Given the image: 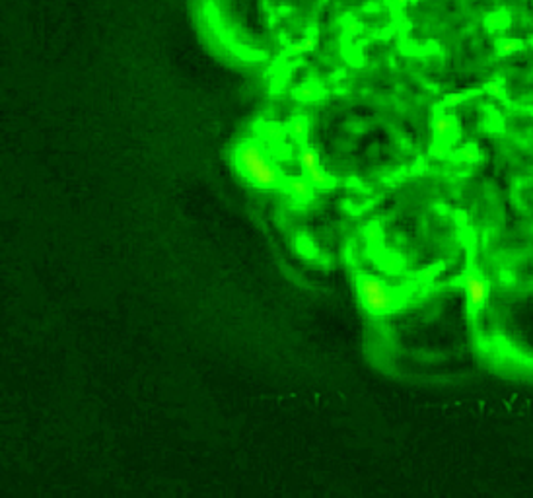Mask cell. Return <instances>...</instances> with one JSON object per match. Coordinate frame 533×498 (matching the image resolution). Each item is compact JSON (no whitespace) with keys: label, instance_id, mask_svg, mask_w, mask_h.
Returning a JSON list of instances; mask_svg holds the SVG:
<instances>
[{"label":"cell","instance_id":"6da1fadb","mask_svg":"<svg viewBox=\"0 0 533 498\" xmlns=\"http://www.w3.org/2000/svg\"><path fill=\"white\" fill-rule=\"evenodd\" d=\"M240 164L245 171V175L253 181L255 185L261 187H274L278 183V173L274 169V166H270L263 156V152L253 146V144H245L240 150Z\"/></svg>","mask_w":533,"mask_h":498},{"label":"cell","instance_id":"7a4b0ae2","mask_svg":"<svg viewBox=\"0 0 533 498\" xmlns=\"http://www.w3.org/2000/svg\"><path fill=\"white\" fill-rule=\"evenodd\" d=\"M360 296H362L364 304L375 314H385L393 304L387 288L379 280L370 278V277H364L360 280Z\"/></svg>","mask_w":533,"mask_h":498},{"label":"cell","instance_id":"3957f363","mask_svg":"<svg viewBox=\"0 0 533 498\" xmlns=\"http://www.w3.org/2000/svg\"><path fill=\"white\" fill-rule=\"evenodd\" d=\"M465 290H467V300H469V306L473 310H479L486 304L488 300V290L484 280L479 278L477 275H469L465 278Z\"/></svg>","mask_w":533,"mask_h":498},{"label":"cell","instance_id":"277c9868","mask_svg":"<svg viewBox=\"0 0 533 498\" xmlns=\"http://www.w3.org/2000/svg\"><path fill=\"white\" fill-rule=\"evenodd\" d=\"M300 164H302V167L306 169V173L310 175V179H312L314 183L321 185V187L327 185V177H325V173L321 171V167L318 166V156H316L314 150L304 148L302 154H300Z\"/></svg>","mask_w":533,"mask_h":498},{"label":"cell","instance_id":"5b68a950","mask_svg":"<svg viewBox=\"0 0 533 498\" xmlns=\"http://www.w3.org/2000/svg\"><path fill=\"white\" fill-rule=\"evenodd\" d=\"M450 129H452V119H450V117L440 115V117L434 121V132H436L438 136H446V134L450 132Z\"/></svg>","mask_w":533,"mask_h":498},{"label":"cell","instance_id":"8992f818","mask_svg":"<svg viewBox=\"0 0 533 498\" xmlns=\"http://www.w3.org/2000/svg\"><path fill=\"white\" fill-rule=\"evenodd\" d=\"M288 187H290V191H292L294 195L300 197V199H304V197L310 195V187H308L306 181H302V179H292V181L288 183Z\"/></svg>","mask_w":533,"mask_h":498},{"label":"cell","instance_id":"52a82bcc","mask_svg":"<svg viewBox=\"0 0 533 498\" xmlns=\"http://www.w3.org/2000/svg\"><path fill=\"white\" fill-rule=\"evenodd\" d=\"M314 47V39H306L304 43H296L292 47V51L294 53H306V51H310Z\"/></svg>","mask_w":533,"mask_h":498},{"label":"cell","instance_id":"ba28073f","mask_svg":"<svg viewBox=\"0 0 533 498\" xmlns=\"http://www.w3.org/2000/svg\"><path fill=\"white\" fill-rule=\"evenodd\" d=\"M347 31L348 33H356V31H358V24H356V22H350V24L347 26Z\"/></svg>","mask_w":533,"mask_h":498},{"label":"cell","instance_id":"9c48e42d","mask_svg":"<svg viewBox=\"0 0 533 498\" xmlns=\"http://www.w3.org/2000/svg\"><path fill=\"white\" fill-rule=\"evenodd\" d=\"M294 131H296V132H302V123H296V125H294Z\"/></svg>","mask_w":533,"mask_h":498}]
</instances>
